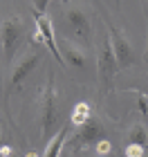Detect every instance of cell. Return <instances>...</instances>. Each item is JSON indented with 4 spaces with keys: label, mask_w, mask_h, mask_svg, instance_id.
Here are the masks:
<instances>
[{
    "label": "cell",
    "mask_w": 148,
    "mask_h": 157,
    "mask_svg": "<svg viewBox=\"0 0 148 157\" xmlns=\"http://www.w3.org/2000/svg\"><path fill=\"white\" fill-rule=\"evenodd\" d=\"M97 70H99V81H101L105 88H112V81H115V74L119 70V63H117V56H115V49H112L110 38H105L101 49H99Z\"/></svg>",
    "instance_id": "cell-1"
},
{
    "label": "cell",
    "mask_w": 148,
    "mask_h": 157,
    "mask_svg": "<svg viewBox=\"0 0 148 157\" xmlns=\"http://www.w3.org/2000/svg\"><path fill=\"white\" fill-rule=\"evenodd\" d=\"M105 27H108V38L112 43V49H115V56H117L119 67L132 65V63H135V52H132V45L128 43V38L123 36V32L117 29L110 20H105Z\"/></svg>",
    "instance_id": "cell-2"
},
{
    "label": "cell",
    "mask_w": 148,
    "mask_h": 157,
    "mask_svg": "<svg viewBox=\"0 0 148 157\" xmlns=\"http://www.w3.org/2000/svg\"><path fill=\"white\" fill-rule=\"evenodd\" d=\"M47 83L40 94V126L43 130H49L56 117V88H54V72H47Z\"/></svg>",
    "instance_id": "cell-3"
},
{
    "label": "cell",
    "mask_w": 148,
    "mask_h": 157,
    "mask_svg": "<svg viewBox=\"0 0 148 157\" xmlns=\"http://www.w3.org/2000/svg\"><path fill=\"white\" fill-rule=\"evenodd\" d=\"M38 61H40V54L27 47L25 52L18 56V61L13 63V67H11V74H9V88H18V85L27 78V74H32V70L38 65Z\"/></svg>",
    "instance_id": "cell-4"
},
{
    "label": "cell",
    "mask_w": 148,
    "mask_h": 157,
    "mask_svg": "<svg viewBox=\"0 0 148 157\" xmlns=\"http://www.w3.org/2000/svg\"><path fill=\"white\" fill-rule=\"evenodd\" d=\"M25 25H23V18L20 16H9L2 20V25H0V36H2V49H5V56H11L16 52V45H18V38L20 34H23Z\"/></svg>",
    "instance_id": "cell-5"
},
{
    "label": "cell",
    "mask_w": 148,
    "mask_h": 157,
    "mask_svg": "<svg viewBox=\"0 0 148 157\" xmlns=\"http://www.w3.org/2000/svg\"><path fill=\"white\" fill-rule=\"evenodd\" d=\"M36 29L43 34L45 38V47L52 52V56L61 65H65V59H63L61 49H59V40H56V32H54V23H52V16L47 11H36Z\"/></svg>",
    "instance_id": "cell-6"
},
{
    "label": "cell",
    "mask_w": 148,
    "mask_h": 157,
    "mask_svg": "<svg viewBox=\"0 0 148 157\" xmlns=\"http://www.w3.org/2000/svg\"><path fill=\"white\" fill-rule=\"evenodd\" d=\"M65 20H67V27L72 29V34L76 38H90V32H92V27H90V18L88 13L81 9V7H67L65 9Z\"/></svg>",
    "instance_id": "cell-7"
},
{
    "label": "cell",
    "mask_w": 148,
    "mask_h": 157,
    "mask_svg": "<svg viewBox=\"0 0 148 157\" xmlns=\"http://www.w3.org/2000/svg\"><path fill=\"white\" fill-rule=\"evenodd\" d=\"M59 49L63 54V59H65V63H70L72 67H85V49H83V45H76V43L72 38H65L63 36L59 40Z\"/></svg>",
    "instance_id": "cell-8"
},
{
    "label": "cell",
    "mask_w": 148,
    "mask_h": 157,
    "mask_svg": "<svg viewBox=\"0 0 148 157\" xmlns=\"http://www.w3.org/2000/svg\"><path fill=\"white\" fill-rule=\"evenodd\" d=\"M76 141H83V144H90V141H99L101 139V124L97 119H90L85 126H81L74 135Z\"/></svg>",
    "instance_id": "cell-9"
},
{
    "label": "cell",
    "mask_w": 148,
    "mask_h": 157,
    "mask_svg": "<svg viewBox=\"0 0 148 157\" xmlns=\"http://www.w3.org/2000/svg\"><path fill=\"white\" fill-rule=\"evenodd\" d=\"M92 119V110H90V105L85 101H79L72 108V115H70V121H72V126L76 128H81V126H85L88 121Z\"/></svg>",
    "instance_id": "cell-10"
},
{
    "label": "cell",
    "mask_w": 148,
    "mask_h": 157,
    "mask_svg": "<svg viewBox=\"0 0 148 157\" xmlns=\"http://www.w3.org/2000/svg\"><path fill=\"white\" fill-rule=\"evenodd\" d=\"M65 135H67V130H65V128H61V130L49 139V144L45 148V155L43 157H59L61 155V148L65 146Z\"/></svg>",
    "instance_id": "cell-11"
},
{
    "label": "cell",
    "mask_w": 148,
    "mask_h": 157,
    "mask_svg": "<svg viewBox=\"0 0 148 157\" xmlns=\"http://www.w3.org/2000/svg\"><path fill=\"white\" fill-rule=\"evenodd\" d=\"M128 139H130V144H139V146H146V141H148V132H146V126L144 124H135L130 128V132H128Z\"/></svg>",
    "instance_id": "cell-12"
},
{
    "label": "cell",
    "mask_w": 148,
    "mask_h": 157,
    "mask_svg": "<svg viewBox=\"0 0 148 157\" xmlns=\"http://www.w3.org/2000/svg\"><path fill=\"white\" fill-rule=\"evenodd\" d=\"M128 92H135V99H137V110L142 112V117H148V94L142 90H128Z\"/></svg>",
    "instance_id": "cell-13"
},
{
    "label": "cell",
    "mask_w": 148,
    "mask_h": 157,
    "mask_svg": "<svg viewBox=\"0 0 148 157\" xmlns=\"http://www.w3.org/2000/svg\"><path fill=\"white\" fill-rule=\"evenodd\" d=\"M94 151H97V155L101 157V155H108L110 151H112V144L108 139H99L97 144H94Z\"/></svg>",
    "instance_id": "cell-14"
},
{
    "label": "cell",
    "mask_w": 148,
    "mask_h": 157,
    "mask_svg": "<svg viewBox=\"0 0 148 157\" xmlns=\"http://www.w3.org/2000/svg\"><path fill=\"white\" fill-rule=\"evenodd\" d=\"M126 157H144V146L130 144L128 148H126Z\"/></svg>",
    "instance_id": "cell-15"
},
{
    "label": "cell",
    "mask_w": 148,
    "mask_h": 157,
    "mask_svg": "<svg viewBox=\"0 0 148 157\" xmlns=\"http://www.w3.org/2000/svg\"><path fill=\"white\" fill-rule=\"evenodd\" d=\"M32 45H45V38H43V34H40L38 29L32 34Z\"/></svg>",
    "instance_id": "cell-16"
},
{
    "label": "cell",
    "mask_w": 148,
    "mask_h": 157,
    "mask_svg": "<svg viewBox=\"0 0 148 157\" xmlns=\"http://www.w3.org/2000/svg\"><path fill=\"white\" fill-rule=\"evenodd\" d=\"M34 7H36V11H45L47 9V2H52V0H32Z\"/></svg>",
    "instance_id": "cell-17"
},
{
    "label": "cell",
    "mask_w": 148,
    "mask_h": 157,
    "mask_svg": "<svg viewBox=\"0 0 148 157\" xmlns=\"http://www.w3.org/2000/svg\"><path fill=\"white\" fill-rule=\"evenodd\" d=\"M0 155H2V157H11L13 155V148L7 146V144H2V146H0Z\"/></svg>",
    "instance_id": "cell-18"
},
{
    "label": "cell",
    "mask_w": 148,
    "mask_h": 157,
    "mask_svg": "<svg viewBox=\"0 0 148 157\" xmlns=\"http://www.w3.org/2000/svg\"><path fill=\"white\" fill-rule=\"evenodd\" d=\"M25 157H38V153H34V151H32V153H25Z\"/></svg>",
    "instance_id": "cell-19"
},
{
    "label": "cell",
    "mask_w": 148,
    "mask_h": 157,
    "mask_svg": "<svg viewBox=\"0 0 148 157\" xmlns=\"http://www.w3.org/2000/svg\"><path fill=\"white\" fill-rule=\"evenodd\" d=\"M144 9H146V16H148V0H144Z\"/></svg>",
    "instance_id": "cell-20"
},
{
    "label": "cell",
    "mask_w": 148,
    "mask_h": 157,
    "mask_svg": "<svg viewBox=\"0 0 148 157\" xmlns=\"http://www.w3.org/2000/svg\"><path fill=\"white\" fill-rule=\"evenodd\" d=\"M146 59H148V38H146Z\"/></svg>",
    "instance_id": "cell-21"
},
{
    "label": "cell",
    "mask_w": 148,
    "mask_h": 157,
    "mask_svg": "<svg viewBox=\"0 0 148 157\" xmlns=\"http://www.w3.org/2000/svg\"><path fill=\"white\" fill-rule=\"evenodd\" d=\"M0 157H2V155H0Z\"/></svg>",
    "instance_id": "cell-22"
},
{
    "label": "cell",
    "mask_w": 148,
    "mask_h": 157,
    "mask_svg": "<svg viewBox=\"0 0 148 157\" xmlns=\"http://www.w3.org/2000/svg\"><path fill=\"white\" fill-rule=\"evenodd\" d=\"M97 157H99V155H97Z\"/></svg>",
    "instance_id": "cell-23"
}]
</instances>
